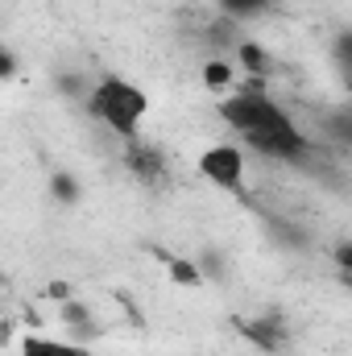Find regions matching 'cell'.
Masks as SVG:
<instances>
[{
	"label": "cell",
	"mask_w": 352,
	"mask_h": 356,
	"mask_svg": "<svg viewBox=\"0 0 352 356\" xmlns=\"http://www.w3.org/2000/svg\"><path fill=\"white\" fill-rule=\"evenodd\" d=\"M17 75V58H13V50L0 42V79H13Z\"/></svg>",
	"instance_id": "cell-10"
},
{
	"label": "cell",
	"mask_w": 352,
	"mask_h": 356,
	"mask_svg": "<svg viewBox=\"0 0 352 356\" xmlns=\"http://www.w3.org/2000/svg\"><path fill=\"white\" fill-rule=\"evenodd\" d=\"M228 13H237V17H245V13H257V8H265V0H220Z\"/></svg>",
	"instance_id": "cell-9"
},
{
	"label": "cell",
	"mask_w": 352,
	"mask_h": 356,
	"mask_svg": "<svg viewBox=\"0 0 352 356\" xmlns=\"http://www.w3.org/2000/svg\"><path fill=\"white\" fill-rule=\"evenodd\" d=\"M17 356H91L83 344H71V340H50V336H25L21 340V353Z\"/></svg>",
	"instance_id": "cell-4"
},
{
	"label": "cell",
	"mask_w": 352,
	"mask_h": 356,
	"mask_svg": "<svg viewBox=\"0 0 352 356\" xmlns=\"http://www.w3.org/2000/svg\"><path fill=\"white\" fill-rule=\"evenodd\" d=\"M220 120L245 141L253 145L262 158H278V162H303L311 154V141L307 133L294 124V116L269 99L262 88H249V91H237L220 104Z\"/></svg>",
	"instance_id": "cell-1"
},
{
	"label": "cell",
	"mask_w": 352,
	"mask_h": 356,
	"mask_svg": "<svg viewBox=\"0 0 352 356\" xmlns=\"http://www.w3.org/2000/svg\"><path fill=\"white\" fill-rule=\"evenodd\" d=\"M203 83L211 91H228L232 88V67H228V63H207V67H203Z\"/></svg>",
	"instance_id": "cell-6"
},
{
	"label": "cell",
	"mask_w": 352,
	"mask_h": 356,
	"mask_svg": "<svg viewBox=\"0 0 352 356\" xmlns=\"http://www.w3.org/2000/svg\"><path fill=\"white\" fill-rule=\"evenodd\" d=\"M129 166H133L141 178H162V158L154 154V145L129 141Z\"/></svg>",
	"instance_id": "cell-5"
},
{
	"label": "cell",
	"mask_w": 352,
	"mask_h": 356,
	"mask_svg": "<svg viewBox=\"0 0 352 356\" xmlns=\"http://www.w3.org/2000/svg\"><path fill=\"white\" fill-rule=\"evenodd\" d=\"M241 58H245V67H249V71H265V54H262V46L245 42V46H241Z\"/></svg>",
	"instance_id": "cell-7"
},
{
	"label": "cell",
	"mask_w": 352,
	"mask_h": 356,
	"mask_svg": "<svg viewBox=\"0 0 352 356\" xmlns=\"http://www.w3.org/2000/svg\"><path fill=\"white\" fill-rule=\"evenodd\" d=\"M83 104H88L91 120H99V124H104L108 133H116L120 141H137V133H141V124H145V112H150V95L137 88V83L120 79V75L99 79V83L88 91Z\"/></svg>",
	"instance_id": "cell-2"
},
{
	"label": "cell",
	"mask_w": 352,
	"mask_h": 356,
	"mask_svg": "<svg viewBox=\"0 0 352 356\" xmlns=\"http://www.w3.org/2000/svg\"><path fill=\"white\" fill-rule=\"evenodd\" d=\"M54 186H58V195H67V199H71V195H75V186H71V182H67V175H58V182H54Z\"/></svg>",
	"instance_id": "cell-11"
},
{
	"label": "cell",
	"mask_w": 352,
	"mask_h": 356,
	"mask_svg": "<svg viewBox=\"0 0 352 356\" xmlns=\"http://www.w3.org/2000/svg\"><path fill=\"white\" fill-rule=\"evenodd\" d=\"M199 175L220 191H245V149L232 141H216L199 154Z\"/></svg>",
	"instance_id": "cell-3"
},
{
	"label": "cell",
	"mask_w": 352,
	"mask_h": 356,
	"mask_svg": "<svg viewBox=\"0 0 352 356\" xmlns=\"http://www.w3.org/2000/svg\"><path fill=\"white\" fill-rule=\"evenodd\" d=\"M170 273H175V282H186V286H199V282H203V277H199V269L191 266V261H175Z\"/></svg>",
	"instance_id": "cell-8"
}]
</instances>
